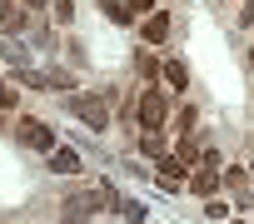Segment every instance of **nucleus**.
Instances as JSON below:
<instances>
[{"instance_id":"obj_11","label":"nucleus","mask_w":254,"mask_h":224,"mask_svg":"<svg viewBox=\"0 0 254 224\" xmlns=\"http://www.w3.org/2000/svg\"><path fill=\"white\" fill-rule=\"evenodd\" d=\"M5 60H10V65H25V45H20L15 35H10V45H5Z\"/></svg>"},{"instance_id":"obj_10","label":"nucleus","mask_w":254,"mask_h":224,"mask_svg":"<svg viewBox=\"0 0 254 224\" xmlns=\"http://www.w3.org/2000/svg\"><path fill=\"white\" fill-rule=\"evenodd\" d=\"M105 15H110V20H120V25H125V20H130V15H135V10H130V5H125V0H105Z\"/></svg>"},{"instance_id":"obj_1","label":"nucleus","mask_w":254,"mask_h":224,"mask_svg":"<svg viewBox=\"0 0 254 224\" xmlns=\"http://www.w3.org/2000/svg\"><path fill=\"white\" fill-rule=\"evenodd\" d=\"M65 110H70V115H80L90 130H105V125H110V110H105V100H100V95H70V100H65Z\"/></svg>"},{"instance_id":"obj_18","label":"nucleus","mask_w":254,"mask_h":224,"mask_svg":"<svg viewBox=\"0 0 254 224\" xmlns=\"http://www.w3.org/2000/svg\"><path fill=\"white\" fill-rule=\"evenodd\" d=\"M60 224H85V214H75V209H65V214H60Z\"/></svg>"},{"instance_id":"obj_16","label":"nucleus","mask_w":254,"mask_h":224,"mask_svg":"<svg viewBox=\"0 0 254 224\" xmlns=\"http://www.w3.org/2000/svg\"><path fill=\"white\" fill-rule=\"evenodd\" d=\"M135 70H140V75H160V65H155L150 55H140V60H135Z\"/></svg>"},{"instance_id":"obj_2","label":"nucleus","mask_w":254,"mask_h":224,"mask_svg":"<svg viewBox=\"0 0 254 224\" xmlns=\"http://www.w3.org/2000/svg\"><path fill=\"white\" fill-rule=\"evenodd\" d=\"M135 115H140V130H165V120H170V100H165L160 90H145L140 105H135Z\"/></svg>"},{"instance_id":"obj_13","label":"nucleus","mask_w":254,"mask_h":224,"mask_svg":"<svg viewBox=\"0 0 254 224\" xmlns=\"http://www.w3.org/2000/svg\"><path fill=\"white\" fill-rule=\"evenodd\" d=\"M194 120H199V115H194V110H190V105H185V110H180V115H175V125H180V130H185V135H190V130H194Z\"/></svg>"},{"instance_id":"obj_21","label":"nucleus","mask_w":254,"mask_h":224,"mask_svg":"<svg viewBox=\"0 0 254 224\" xmlns=\"http://www.w3.org/2000/svg\"><path fill=\"white\" fill-rule=\"evenodd\" d=\"M125 5H130V10H150V5H155V0H125Z\"/></svg>"},{"instance_id":"obj_5","label":"nucleus","mask_w":254,"mask_h":224,"mask_svg":"<svg viewBox=\"0 0 254 224\" xmlns=\"http://www.w3.org/2000/svg\"><path fill=\"white\" fill-rule=\"evenodd\" d=\"M160 184H165V189H180V184H185V160L160 155Z\"/></svg>"},{"instance_id":"obj_12","label":"nucleus","mask_w":254,"mask_h":224,"mask_svg":"<svg viewBox=\"0 0 254 224\" xmlns=\"http://www.w3.org/2000/svg\"><path fill=\"white\" fill-rule=\"evenodd\" d=\"M194 155H199V145H194V140H185V145H180V150H175V160H185V165H199V160H194Z\"/></svg>"},{"instance_id":"obj_20","label":"nucleus","mask_w":254,"mask_h":224,"mask_svg":"<svg viewBox=\"0 0 254 224\" xmlns=\"http://www.w3.org/2000/svg\"><path fill=\"white\" fill-rule=\"evenodd\" d=\"M239 20H244V25H254V0H249V5L239 10Z\"/></svg>"},{"instance_id":"obj_19","label":"nucleus","mask_w":254,"mask_h":224,"mask_svg":"<svg viewBox=\"0 0 254 224\" xmlns=\"http://www.w3.org/2000/svg\"><path fill=\"white\" fill-rule=\"evenodd\" d=\"M10 15H15V5H10V0H0V25H5Z\"/></svg>"},{"instance_id":"obj_3","label":"nucleus","mask_w":254,"mask_h":224,"mask_svg":"<svg viewBox=\"0 0 254 224\" xmlns=\"http://www.w3.org/2000/svg\"><path fill=\"white\" fill-rule=\"evenodd\" d=\"M15 135H20V145H30V150H55V130L50 125H40V120H15Z\"/></svg>"},{"instance_id":"obj_4","label":"nucleus","mask_w":254,"mask_h":224,"mask_svg":"<svg viewBox=\"0 0 254 224\" xmlns=\"http://www.w3.org/2000/svg\"><path fill=\"white\" fill-rule=\"evenodd\" d=\"M199 165H204V169H199V174H194L190 184H194V194H214V184H219V155L209 150V155H204Z\"/></svg>"},{"instance_id":"obj_9","label":"nucleus","mask_w":254,"mask_h":224,"mask_svg":"<svg viewBox=\"0 0 254 224\" xmlns=\"http://www.w3.org/2000/svg\"><path fill=\"white\" fill-rule=\"evenodd\" d=\"M105 199H95V189H80V194H70L65 199V209H75V214H90V209H100Z\"/></svg>"},{"instance_id":"obj_17","label":"nucleus","mask_w":254,"mask_h":224,"mask_svg":"<svg viewBox=\"0 0 254 224\" xmlns=\"http://www.w3.org/2000/svg\"><path fill=\"white\" fill-rule=\"evenodd\" d=\"M0 105H5V110H15V90H10L5 80H0Z\"/></svg>"},{"instance_id":"obj_15","label":"nucleus","mask_w":254,"mask_h":224,"mask_svg":"<svg viewBox=\"0 0 254 224\" xmlns=\"http://www.w3.org/2000/svg\"><path fill=\"white\" fill-rule=\"evenodd\" d=\"M204 214H209V219H224V214H229V204H224V199H209V204H204Z\"/></svg>"},{"instance_id":"obj_6","label":"nucleus","mask_w":254,"mask_h":224,"mask_svg":"<svg viewBox=\"0 0 254 224\" xmlns=\"http://www.w3.org/2000/svg\"><path fill=\"white\" fill-rule=\"evenodd\" d=\"M50 169H55V174H80L85 165H80V155H75V150H65V145H60V150H50Z\"/></svg>"},{"instance_id":"obj_8","label":"nucleus","mask_w":254,"mask_h":224,"mask_svg":"<svg viewBox=\"0 0 254 224\" xmlns=\"http://www.w3.org/2000/svg\"><path fill=\"white\" fill-rule=\"evenodd\" d=\"M160 75H165L175 90H185V85H190V70H185V60H165V65H160Z\"/></svg>"},{"instance_id":"obj_7","label":"nucleus","mask_w":254,"mask_h":224,"mask_svg":"<svg viewBox=\"0 0 254 224\" xmlns=\"http://www.w3.org/2000/svg\"><path fill=\"white\" fill-rule=\"evenodd\" d=\"M165 35H170V15H165V10H155V15L145 20V40H150V45H160Z\"/></svg>"},{"instance_id":"obj_22","label":"nucleus","mask_w":254,"mask_h":224,"mask_svg":"<svg viewBox=\"0 0 254 224\" xmlns=\"http://www.w3.org/2000/svg\"><path fill=\"white\" fill-rule=\"evenodd\" d=\"M234 224H244V219H234Z\"/></svg>"},{"instance_id":"obj_14","label":"nucleus","mask_w":254,"mask_h":224,"mask_svg":"<svg viewBox=\"0 0 254 224\" xmlns=\"http://www.w3.org/2000/svg\"><path fill=\"white\" fill-rule=\"evenodd\" d=\"M55 20H60V25L75 20V5H70V0H55Z\"/></svg>"}]
</instances>
